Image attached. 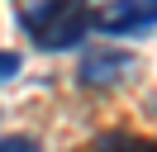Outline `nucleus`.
I'll return each instance as SVG.
<instances>
[{"label":"nucleus","mask_w":157,"mask_h":152,"mask_svg":"<svg viewBox=\"0 0 157 152\" xmlns=\"http://www.w3.org/2000/svg\"><path fill=\"white\" fill-rule=\"evenodd\" d=\"M19 24L43 52H67L86 43L95 28V5L90 0H38L19 10Z\"/></svg>","instance_id":"obj_1"},{"label":"nucleus","mask_w":157,"mask_h":152,"mask_svg":"<svg viewBox=\"0 0 157 152\" xmlns=\"http://www.w3.org/2000/svg\"><path fill=\"white\" fill-rule=\"evenodd\" d=\"M133 66H138V57L128 48H86L81 66H76V81L90 86V90H100V86H119Z\"/></svg>","instance_id":"obj_2"},{"label":"nucleus","mask_w":157,"mask_h":152,"mask_svg":"<svg viewBox=\"0 0 157 152\" xmlns=\"http://www.w3.org/2000/svg\"><path fill=\"white\" fill-rule=\"evenodd\" d=\"M90 152H157V142H147V138H133V133L114 128V133H100V138L90 142Z\"/></svg>","instance_id":"obj_4"},{"label":"nucleus","mask_w":157,"mask_h":152,"mask_svg":"<svg viewBox=\"0 0 157 152\" xmlns=\"http://www.w3.org/2000/svg\"><path fill=\"white\" fill-rule=\"evenodd\" d=\"M152 24H157V0H109L105 10H95V28L109 38L147 33Z\"/></svg>","instance_id":"obj_3"},{"label":"nucleus","mask_w":157,"mask_h":152,"mask_svg":"<svg viewBox=\"0 0 157 152\" xmlns=\"http://www.w3.org/2000/svg\"><path fill=\"white\" fill-rule=\"evenodd\" d=\"M19 66H24V57H19V52H10V48H0V86L10 81V76H19Z\"/></svg>","instance_id":"obj_5"},{"label":"nucleus","mask_w":157,"mask_h":152,"mask_svg":"<svg viewBox=\"0 0 157 152\" xmlns=\"http://www.w3.org/2000/svg\"><path fill=\"white\" fill-rule=\"evenodd\" d=\"M0 152H38V142L29 133H10V138H0Z\"/></svg>","instance_id":"obj_6"}]
</instances>
